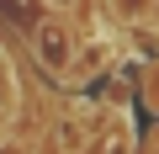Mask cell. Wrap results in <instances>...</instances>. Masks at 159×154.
I'll return each mask as SVG.
<instances>
[{
    "mask_svg": "<svg viewBox=\"0 0 159 154\" xmlns=\"http://www.w3.org/2000/svg\"><path fill=\"white\" fill-rule=\"evenodd\" d=\"M37 6H43L48 16H69V21H74V11L85 6V0H37Z\"/></svg>",
    "mask_w": 159,
    "mask_h": 154,
    "instance_id": "5",
    "label": "cell"
},
{
    "mask_svg": "<svg viewBox=\"0 0 159 154\" xmlns=\"http://www.w3.org/2000/svg\"><path fill=\"white\" fill-rule=\"evenodd\" d=\"M27 53H32V64L48 74V80H69V69H74V53H80V27L69 21V16H37L32 27H27Z\"/></svg>",
    "mask_w": 159,
    "mask_h": 154,
    "instance_id": "1",
    "label": "cell"
},
{
    "mask_svg": "<svg viewBox=\"0 0 159 154\" xmlns=\"http://www.w3.org/2000/svg\"><path fill=\"white\" fill-rule=\"evenodd\" d=\"M90 154H138V128H133V122L117 112L111 122H101V133H96Z\"/></svg>",
    "mask_w": 159,
    "mask_h": 154,
    "instance_id": "2",
    "label": "cell"
},
{
    "mask_svg": "<svg viewBox=\"0 0 159 154\" xmlns=\"http://www.w3.org/2000/svg\"><path fill=\"white\" fill-rule=\"evenodd\" d=\"M0 16H6V21H16L21 32L43 16V6H37V0H0Z\"/></svg>",
    "mask_w": 159,
    "mask_h": 154,
    "instance_id": "4",
    "label": "cell"
},
{
    "mask_svg": "<svg viewBox=\"0 0 159 154\" xmlns=\"http://www.w3.org/2000/svg\"><path fill=\"white\" fill-rule=\"evenodd\" d=\"M143 106H148V112H159V64L148 69V80H143Z\"/></svg>",
    "mask_w": 159,
    "mask_h": 154,
    "instance_id": "6",
    "label": "cell"
},
{
    "mask_svg": "<svg viewBox=\"0 0 159 154\" xmlns=\"http://www.w3.org/2000/svg\"><path fill=\"white\" fill-rule=\"evenodd\" d=\"M143 32H159V0H154V11H148V27Z\"/></svg>",
    "mask_w": 159,
    "mask_h": 154,
    "instance_id": "7",
    "label": "cell"
},
{
    "mask_svg": "<svg viewBox=\"0 0 159 154\" xmlns=\"http://www.w3.org/2000/svg\"><path fill=\"white\" fill-rule=\"evenodd\" d=\"M106 11H111V21H117V27L138 32V27H148V11H154V0H106Z\"/></svg>",
    "mask_w": 159,
    "mask_h": 154,
    "instance_id": "3",
    "label": "cell"
}]
</instances>
